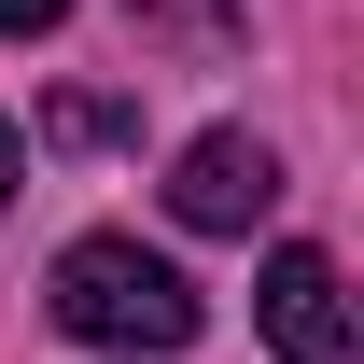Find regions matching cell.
<instances>
[{
    "label": "cell",
    "instance_id": "cell-4",
    "mask_svg": "<svg viewBox=\"0 0 364 364\" xmlns=\"http://www.w3.org/2000/svg\"><path fill=\"white\" fill-rule=\"evenodd\" d=\"M56 14H70V0H0V28H14V43H43Z\"/></svg>",
    "mask_w": 364,
    "mask_h": 364
},
{
    "label": "cell",
    "instance_id": "cell-1",
    "mask_svg": "<svg viewBox=\"0 0 364 364\" xmlns=\"http://www.w3.org/2000/svg\"><path fill=\"white\" fill-rule=\"evenodd\" d=\"M196 280L168 267V252H140V238H70L56 252V336H85V350H140V364H168V350H196Z\"/></svg>",
    "mask_w": 364,
    "mask_h": 364
},
{
    "label": "cell",
    "instance_id": "cell-5",
    "mask_svg": "<svg viewBox=\"0 0 364 364\" xmlns=\"http://www.w3.org/2000/svg\"><path fill=\"white\" fill-rule=\"evenodd\" d=\"M14 168H28V154H14V127H0V210H14Z\"/></svg>",
    "mask_w": 364,
    "mask_h": 364
},
{
    "label": "cell",
    "instance_id": "cell-3",
    "mask_svg": "<svg viewBox=\"0 0 364 364\" xmlns=\"http://www.w3.org/2000/svg\"><path fill=\"white\" fill-rule=\"evenodd\" d=\"M168 210H182L196 238H252V225L280 210V154H267L252 127H210V140H182V168H168Z\"/></svg>",
    "mask_w": 364,
    "mask_h": 364
},
{
    "label": "cell",
    "instance_id": "cell-2",
    "mask_svg": "<svg viewBox=\"0 0 364 364\" xmlns=\"http://www.w3.org/2000/svg\"><path fill=\"white\" fill-rule=\"evenodd\" d=\"M252 322H267L280 364H364V336H350V280H336V252H309V238H280V252H267Z\"/></svg>",
    "mask_w": 364,
    "mask_h": 364
}]
</instances>
